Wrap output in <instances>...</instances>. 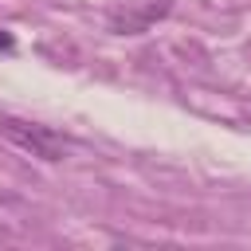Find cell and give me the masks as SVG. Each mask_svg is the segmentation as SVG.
<instances>
[{"label":"cell","mask_w":251,"mask_h":251,"mask_svg":"<svg viewBox=\"0 0 251 251\" xmlns=\"http://www.w3.org/2000/svg\"><path fill=\"white\" fill-rule=\"evenodd\" d=\"M0 133H4L16 149H24V153H31V157H39V161H63L67 149H71L63 133H55L51 126H39V122L0 118Z\"/></svg>","instance_id":"obj_1"},{"label":"cell","mask_w":251,"mask_h":251,"mask_svg":"<svg viewBox=\"0 0 251 251\" xmlns=\"http://www.w3.org/2000/svg\"><path fill=\"white\" fill-rule=\"evenodd\" d=\"M12 47H16V39H12L8 31H0V51H12Z\"/></svg>","instance_id":"obj_2"}]
</instances>
